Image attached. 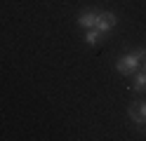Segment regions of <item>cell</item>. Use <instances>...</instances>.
Segmentation results:
<instances>
[{
  "label": "cell",
  "instance_id": "1",
  "mask_svg": "<svg viewBox=\"0 0 146 141\" xmlns=\"http://www.w3.org/2000/svg\"><path fill=\"white\" fill-rule=\"evenodd\" d=\"M115 68L120 71L123 75H132L141 68V56L137 54V52H130V54H123L120 59L115 61Z\"/></svg>",
  "mask_w": 146,
  "mask_h": 141
},
{
  "label": "cell",
  "instance_id": "2",
  "mask_svg": "<svg viewBox=\"0 0 146 141\" xmlns=\"http://www.w3.org/2000/svg\"><path fill=\"white\" fill-rule=\"evenodd\" d=\"M115 21H118V19H115L113 12H99V14H97V24H94V28H97V31H102V33L106 35V33L113 31Z\"/></svg>",
  "mask_w": 146,
  "mask_h": 141
},
{
  "label": "cell",
  "instance_id": "3",
  "mask_svg": "<svg viewBox=\"0 0 146 141\" xmlns=\"http://www.w3.org/2000/svg\"><path fill=\"white\" fill-rule=\"evenodd\" d=\"M127 115H130V120L134 122V125H144L146 122V101H139V103H132L130 111H127Z\"/></svg>",
  "mask_w": 146,
  "mask_h": 141
},
{
  "label": "cell",
  "instance_id": "4",
  "mask_svg": "<svg viewBox=\"0 0 146 141\" xmlns=\"http://www.w3.org/2000/svg\"><path fill=\"white\" fill-rule=\"evenodd\" d=\"M97 14L99 12H83L78 17V24L83 26V28H94V24H97Z\"/></svg>",
  "mask_w": 146,
  "mask_h": 141
},
{
  "label": "cell",
  "instance_id": "5",
  "mask_svg": "<svg viewBox=\"0 0 146 141\" xmlns=\"http://www.w3.org/2000/svg\"><path fill=\"white\" fill-rule=\"evenodd\" d=\"M144 89H146V71L141 68L139 73L134 75V82H132V92H134V94H141Z\"/></svg>",
  "mask_w": 146,
  "mask_h": 141
},
{
  "label": "cell",
  "instance_id": "6",
  "mask_svg": "<svg viewBox=\"0 0 146 141\" xmlns=\"http://www.w3.org/2000/svg\"><path fill=\"white\" fill-rule=\"evenodd\" d=\"M102 38H104L102 31H97V28H87V33H85V42H87V45H97Z\"/></svg>",
  "mask_w": 146,
  "mask_h": 141
},
{
  "label": "cell",
  "instance_id": "7",
  "mask_svg": "<svg viewBox=\"0 0 146 141\" xmlns=\"http://www.w3.org/2000/svg\"><path fill=\"white\" fill-rule=\"evenodd\" d=\"M141 68H144V71H146V59H144V61H141Z\"/></svg>",
  "mask_w": 146,
  "mask_h": 141
}]
</instances>
